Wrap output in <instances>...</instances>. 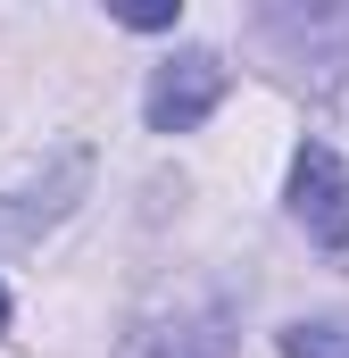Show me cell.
Wrapping results in <instances>:
<instances>
[{
  "label": "cell",
  "instance_id": "obj_1",
  "mask_svg": "<svg viewBox=\"0 0 349 358\" xmlns=\"http://www.w3.org/2000/svg\"><path fill=\"white\" fill-rule=\"evenodd\" d=\"M225 92H233V76H225L216 50H174L167 67L150 76V92H142V117H150V134H191V125L216 117Z\"/></svg>",
  "mask_w": 349,
  "mask_h": 358
},
{
  "label": "cell",
  "instance_id": "obj_2",
  "mask_svg": "<svg viewBox=\"0 0 349 358\" xmlns=\"http://www.w3.org/2000/svg\"><path fill=\"white\" fill-rule=\"evenodd\" d=\"M291 217L308 225V242L349 259V167L333 142H299L291 150Z\"/></svg>",
  "mask_w": 349,
  "mask_h": 358
},
{
  "label": "cell",
  "instance_id": "obj_3",
  "mask_svg": "<svg viewBox=\"0 0 349 358\" xmlns=\"http://www.w3.org/2000/svg\"><path fill=\"white\" fill-rule=\"evenodd\" d=\"M133 358H233V317L208 308V317H174V325H150Z\"/></svg>",
  "mask_w": 349,
  "mask_h": 358
},
{
  "label": "cell",
  "instance_id": "obj_4",
  "mask_svg": "<svg viewBox=\"0 0 349 358\" xmlns=\"http://www.w3.org/2000/svg\"><path fill=\"white\" fill-rule=\"evenodd\" d=\"M283 358H349V317H299L283 334Z\"/></svg>",
  "mask_w": 349,
  "mask_h": 358
},
{
  "label": "cell",
  "instance_id": "obj_5",
  "mask_svg": "<svg viewBox=\"0 0 349 358\" xmlns=\"http://www.w3.org/2000/svg\"><path fill=\"white\" fill-rule=\"evenodd\" d=\"M0 325H8V292H0Z\"/></svg>",
  "mask_w": 349,
  "mask_h": 358
}]
</instances>
